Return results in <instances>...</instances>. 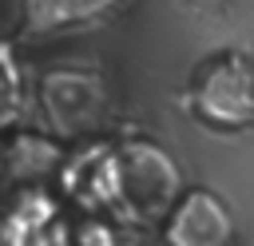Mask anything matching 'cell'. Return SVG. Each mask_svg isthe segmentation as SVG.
Returning <instances> with one entry per match:
<instances>
[{
	"mask_svg": "<svg viewBox=\"0 0 254 246\" xmlns=\"http://www.w3.org/2000/svg\"><path fill=\"white\" fill-rule=\"evenodd\" d=\"M67 190L87 210H115L127 222H163L183 194L179 159L147 135L87 147L67 171Z\"/></svg>",
	"mask_w": 254,
	"mask_h": 246,
	"instance_id": "obj_1",
	"label": "cell"
},
{
	"mask_svg": "<svg viewBox=\"0 0 254 246\" xmlns=\"http://www.w3.org/2000/svg\"><path fill=\"white\" fill-rule=\"evenodd\" d=\"M67 226L48 190H20L0 214V246H64Z\"/></svg>",
	"mask_w": 254,
	"mask_h": 246,
	"instance_id": "obj_4",
	"label": "cell"
},
{
	"mask_svg": "<svg viewBox=\"0 0 254 246\" xmlns=\"http://www.w3.org/2000/svg\"><path fill=\"white\" fill-rule=\"evenodd\" d=\"M246 48H250V56H254V36H250V40H246Z\"/></svg>",
	"mask_w": 254,
	"mask_h": 246,
	"instance_id": "obj_7",
	"label": "cell"
},
{
	"mask_svg": "<svg viewBox=\"0 0 254 246\" xmlns=\"http://www.w3.org/2000/svg\"><path fill=\"white\" fill-rule=\"evenodd\" d=\"M163 246H238V214L214 186H183L159 222Z\"/></svg>",
	"mask_w": 254,
	"mask_h": 246,
	"instance_id": "obj_3",
	"label": "cell"
},
{
	"mask_svg": "<svg viewBox=\"0 0 254 246\" xmlns=\"http://www.w3.org/2000/svg\"><path fill=\"white\" fill-rule=\"evenodd\" d=\"M64 246H119V238H115V226H111V222L87 218V222H79L75 230H67V242H64Z\"/></svg>",
	"mask_w": 254,
	"mask_h": 246,
	"instance_id": "obj_6",
	"label": "cell"
},
{
	"mask_svg": "<svg viewBox=\"0 0 254 246\" xmlns=\"http://www.w3.org/2000/svg\"><path fill=\"white\" fill-rule=\"evenodd\" d=\"M16 4H20V32L40 40V36H60L95 24L111 16L123 0H16Z\"/></svg>",
	"mask_w": 254,
	"mask_h": 246,
	"instance_id": "obj_5",
	"label": "cell"
},
{
	"mask_svg": "<svg viewBox=\"0 0 254 246\" xmlns=\"http://www.w3.org/2000/svg\"><path fill=\"white\" fill-rule=\"evenodd\" d=\"M183 107L194 123H202L214 135H238L254 131V56L250 48H218L202 56L187 83H183Z\"/></svg>",
	"mask_w": 254,
	"mask_h": 246,
	"instance_id": "obj_2",
	"label": "cell"
}]
</instances>
